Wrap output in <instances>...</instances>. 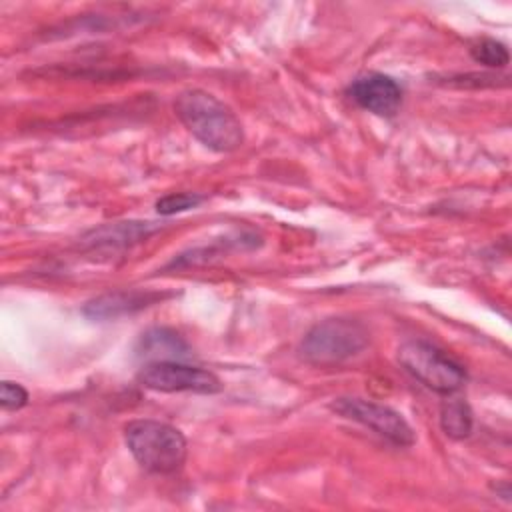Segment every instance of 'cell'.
Listing matches in <instances>:
<instances>
[{
  "instance_id": "obj_2",
  "label": "cell",
  "mask_w": 512,
  "mask_h": 512,
  "mask_svg": "<svg viewBox=\"0 0 512 512\" xmlns=\"http://www.w3.org/2000/svg\"><path fill=\"white\" fill-rule=\"evenodd\" d=\"M124 440L136 462L148 472L170 474L186 460V438L172 424L160 420H132L124 428Z\"/></svg>"
},
{
  "instance_id": "obj_1",
  "label": "cell",
  "mask_w": 512,
  "mask_h": 512,
  "mask_svg": "<svg viewBox=\"0 0 512 512\" xmlns=\"http://www.w3.org/2000/svg\"><path fill=\"white\" fill-rule=\"evenodd\" d=\"M174 112L186 130L216 152H232L242 146L244 130L238 116L214 94L192 88L178 94Z\"/></svg>"
},
{
  "instance_id": "obj_3",
  "label": "cell",
  "mask_w": 512,
  "mask_h": 512,
  "mask_svg": "<svg viewBox=\"0 0 512 512\" xmlns=\"http://www.w3.org/2000/svg\"><path fill=\"white\" fill-rule=\"evenodd\" d=\"M368 344V330L352 318H328L314 324L300 342V354L316 366L340 364Z\"/></svg>"
},
{
  "instance_id": "obj_5",
  "label": "cell",
  "mask_w": 512,
  "mask_h": 512,
  "mask_svg": "<svg viewBox=\"0 0 512 512\" xmlns=\"http://www.w3.org/2000/svg\"><path fill=\"white\" fill-rule=\"evenodd\" d=\"M136 380L156 392H194V394H216L222 390V380L200 366L182 364L178 360L148 362L140 368Z\"/></svg>"
},
{
  "instance_id": "obj_12",
  "label": "cell",
  "mask_w": 512,
  "mask_h": 512,
  "mask_svg": "<svg viewBox=\"0 0 512 512\" xmlns=\"http://www.w3.org/2000/svg\"><path fill=\"white\" fill-rule=\"evenodd\" d=\"M470 54L476 62L488 68H504L510 60L508 48L494 38H480L470 46Z\"/></svg>"
},
{
  "instance_id": "obj_13",
  "label": "cell",
  "mask_w": 512,
  "mask_h": 512,
  "mask_svg": "<svg viewBox=\"0 0 512 512\" xmlns=\"http://www.w3.org/2000/svg\"><path fill=\"white\" fill-rule=\"evenodd\" d=\"M204 198L194 192H172L156 200V212L162 216H172L176 212H184L196 208Z\"/></svg>"
},
{
  "instance_id": "obj_7",
  "label": "cell",
  "mask_w": 512,
  "mask_h": 512,
  "mask_svg": "<svg viewBox=\"0 0 512 512\" xmlns=\"http://www.w3.org/2000/svg\"><path fill=\"white\" fill-rule=\"evenodd\" d=\"M350 98L364 110L378 116H394L402 104L400 84L380 72H368L358 76L348 86Z\"/></svg>"
},
{
  "instance_id": "obj_9",
  "label": "cell",
  "mask_w": 512,
  "mask_h": 512,
  "mask_svg": "<svg viewBox=\"0 0 512 512\" xmlns=\"http://www.w3.org/2000/svg\"><path fill=\"white\" fill-rule=\"evenodd\" d=\"M158 294L152 292H138V290H130V292H112V294H104L92 302H88L84 306V314L90 318H116L122 314H130L134 310L146 308L150 306L154 300H158Z\"/></svg>"
},
{
  "instance_id": "obj_11",
  "label": "cell",
  "mask_w": 512,
  "mask_h": 512,
  "mask_svg": "<svg viewBox=\"0 0 512 512\" xmlns=\"http://www.w3.org/2000/svg\"><path fill=\"white\" fill-rule=\"evenodd\" d=\"M472 424V410L464 400L452 398L440 406V426L446 436L454 440H464L470 436Z\"/></svg>"
},
{
  "instance_id": "obj_14",
  "label": "cell",
  "mask_w": 512,
  "mask_h": 512,
  "mask_svg": "<svg viewBox=\"0 0 512 512\" xmlns=\"http://www.w3.org/2000/svg\"><path fill=\"white\" fill-rule=\"evenodd\" d=\"M0 404L4 410H20L28 404V392L24 386L4 380L0 384Z\"/></svg>"
},
{
  "instance_id": "obj_6",
  "label": "cell",
  "mask_w": 512,
  "mask_h": 512,
  "mask_svg": "<svg viewBox=\"0 0 512 512\" xmlns=\"http://www.w3.org/2000/svg\"><path fill=\"white\" fill-rule=\"evenodd\" d=\"M330 410L346 420L358 422L396 446H412L416 434L406 418L386 404H378L364 398H336L330 402Z\"/></svg>"
},
{
  "instance_id": "obj_4",
  "label": "cell",
  "mask_w": 512,
  "mask_h": 512,
  "mask_svg": "<svg viewBox=\"0 0 512 512\" xmlns=\"http://www.w3.org/2000/svg\"><path fill=\"white\" fill-rule=\"evenodd\" d=\"M402 368L438 394H454L466 382V370L438 346L424 340H410L398 348Z\"/></svg>"
},
{
  "instance_id": "obj_10",
  "label": "cell",
  "mask_w": 512,
  "mask_h": 512,
  "mask_svg": "<svg viewBox=\"0 0 512 512\" xmlns=\"http://www.w3.org/2000/svg\"><path fill=\"white\" fill-rule=\"evenodd\" d=\"M138 354L152 358V362L178 360L188 354V344L174 330L152 328L142 334L138 342Z\"/></svg>"
},
{
  "instance_id": "obj_8",
  "label": "cell",
  "mask_w": 512,
  "mask_h": 512,
  "mask_svg": "<svg viewBox=\"0 0 512 512\" xmlns=\"http://www.w3.org/2000/svg\"><path fill=\"white\" fill-rule=\"evenodd\" d=\"M160 226L154 222H114L90 230L82 244L88 248H126L152 236Z\"/></svg>"
}]
</instances>
